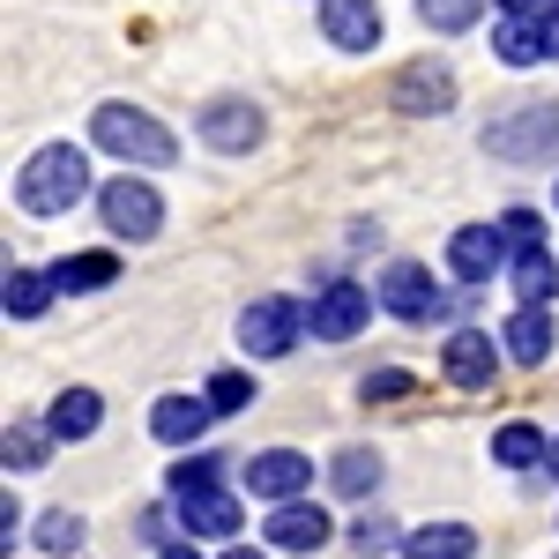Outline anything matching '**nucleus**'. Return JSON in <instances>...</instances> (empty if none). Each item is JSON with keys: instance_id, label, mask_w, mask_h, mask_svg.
<instances>
[{"instance_id": "obj_1", "label": "nucleus", "mask_w": 559, "mask_h": 559, "mask_svg": "<svg viewBox=\"0 0 559 559\" xmlns=\"http://www.w3.org/2000/svg\"><path fill=\"white\" fill-rule=\"evenodd\" d=\"M83 194H90V157L75 142H45L38 157L15 173V202L31 216H60V210H75Z\"/></svg>"}, {"instance_id": "obj_2", "label": "nucleus", "mask_w": 559, "mask_h": 559, "mask_svg": "<svg viewBox=\"0 0 559 559\" xmlns=\"http://www.w3.org/2000/svg\"><path fill=\"white\" fill-rule=\"evenodd\" d=\"M90 142H97V150H112L120 165H142V173H165V165L179 157L173 128H165V120H150L142 105H97V112H90Z\"/></svg>"}, {"instance_id": "obj_3", "label": "nucleus", "mask_w": 559, "mask_h": 559, "mask_svg": "<svg viewBox=\"0 0 559 559\" xmlns=\"http://www.w3.org/2000/svg\"><path fill=\"white\" fill-rule=\"evenodd\" d=\"M485 150L508 157V165L552 157L559 150V105H522V112H508V120H492V128H485Z\"/></svg>"}, {"instance_id": "obj_4", "label": "nucleus", "mask_w": 559, "mask_h": 559, "mask_svg": "<svg viewBox=\"0 0 559 559\" xmlns=\"http://www.w3.org/2000/svg\"><path fill=\"white\" fill-rule=\"evenodd\" d=\"M381 306L395 321H440V313H455V306H471V299H448V292L432 284L426 261H388L381 269Z\"/></svg>"}, {"instance_id": "obj_5", "label": "nucleus", "mask_w": 559, "mask_h": 559, "mask_svg": "<svg viewBox=\"0 0 559 559\" xmlns=\"http://www.w3.org/2000/svg\"><path fill=\"white\" fill-rule=\"evenodd\" d=\"M97 216H105V231L112 239H157V224H165V202H157V187L150 179H105L97 187Z\"/></svg>"}, {"instance_id": "obj_6", "label": "nucleus", "mask_w": 559, "mask_h": 559, "mask_svg": "<svg viewBox=\"0 0 559 559\" xmlns=\"http://www.w3.org/2000/svg\"><path fill=\"white\" fill-rule=\"evenodd\" d=\"M306 336V306L299 299H254L239 313V350L247 358H284Z\"/></svg>"}, {"instance_id": "obj_7", "label": "nucleus", "mask_w": 559, "mask_h": 559, "mask_svg": "<svg viewBox=\"0 0 559 559\" xmlns=\"http://www.w3.org/2000/svg\"><path fill=\"white\" fill-rule=\"evenodd\" d=\"M194 134H202L210 150H224V157H247L261 134H269V120H261L254 97H210L202 120H194Z\"/></svg>"}, {"instance_id": "obj_8", "label": "nucleus", "mask_w": 559, "mask_h": 559, "mask_svg": "<svg viewBox=\"0 0 559 559\" xmlns=\"http://www.w3.org/2000/svg\"><path fill=\"white\" fill-rule=\"evenodd\" d=\"M373 299H381V292H358V284H321V299L306 306V336H321V344H350V336L373 321Z\"/></svg>"}, {"instance_id": "obj_9", "label": "nucleus", "mask_w": 559, "mask_h": 559, "mask_svg": "<svg viewBox=\"0 0 559 559\" xmlns=\"http://www.w3.org/2000/svg\"><path fill=\"white\" fill-rule=\"evenodd\" d=\"M448 269H455L463 284H492L500 269H515V247H508L500 224H463V231L448 239Z\"/></svg>"}, {"instance_id": "obj_10", "label": "nucleus", "mask_w": 559, "mask_h": 559, "mask_svg": "<svg viewBox=\"0 0 559 559\" xmlns=\"http://www.w3.org/2000/svg\"><path fill=\"white\" fill-rule=\"evenodd\" d=\"M247 492H254V500H269V508L306 500V492H313V463H306L299 448H261L254 463H247Z\"/></svg>"}, {"instance_id": "obj_11", "label": "nucleus", "mask_w": 559, "mask_h": 559, "mask_svg": "<svg viewBox=\"0 0 559 559\" xmlns=\"http://www.w3.org/2000/svg\"><path fill=\"white\" fill-rule=\"evenodd\" d=\"M261 537H269L276 552H321V545L336 537V522H329V508H313V500H284V508H269Z\"/></svg>"}, {"instance_id": "obj_12", "label": "nucleus", "mask_w": 559, "mask_h": 559, "mask_svg": "<svg viewBox=\"0 0 559 559\" xmlns=\"http://www.w3.org/2000/svg\"><path fill=\"white\" fill-rule=\"evenodd\" d=\"M173 515L187 537H239V500L224 492V485H202V492H173Z\"/></svg>"}, {"instance_id": "obj_13", "label": "nucleus", "mask_w": 559, "mask_h": 559, "mask_svg": "<svg viewBox=\"0 0 559 559\" xmlns=\"http://www.w3.org/2000/svg\"><path fill=\"white\" fill-rule=\"evenodd\" d=\"M500 350H508V344H492L485 329H455V336H448V350H440V373H448L455 388H492Z\"/></svg>"}, {"instance_id": "obj_14", "label": "nucleus", "mask_w": 559, "mask_h": 559, "mask_svg": "<svg viewBox=\"0 0 559 559\" xmlns=\"http://www.w3.org/2000/svg\"><path fill=\"white\" fill-rule=\"evenodd\" d=\"M448 105H455V75H448L440 60H418V68H403V75H395V112L432 120V112H448Z\"/></svg>"}, {"instance_id": "obj_15", "label": "nucleus", "mask_w": 559, "mask_h": 559, "mask_svg": "<svg viewBox=\"0 0 559 559\" xmlns=\"http://www.w3.org/2000/svg\"><path fill=\"white\" fill-rule=\"evenodd\" d=\"M210 426H216L210 395H157V411H150V432H157L165 448H194Z\"/></svg>"}, {"instance_id": "obj_16", "label": "nucleus", "mask_w": 559, "mask_h": 559, "mask_svg": "<svg viewBox=\"0 0 559 559\" xmlns=\"http://www.w3.org/2000/svg\"><path fill=\"white\" fill-rule=\"evenodd\" d=\"M321 31L336 52H373L381 45V8L373 0H321Z\"/></svg>"}, {"instance_id": "obj_17", "label": "nucleus", "mask_w": 559, "mask_h": 559, "mask_svg": "<svg viewBox=\"0 0 559 559\" xmlns=\"http://www.w3.org/2000/svg\"><path fill=\"white\" fill-rule=\"evenodd\" d=\"M500 344H508L515 366H545L552 344H559V329H552V313H545V306H515V313H508V329H500Z\"/></svg>"}, {"instance_id": "obj_18", "label": "nucleus", "mask_w": 559, "mask_h": 559, "mask_svg": "<svg viewBox=\"0 0 559 559\" xmlns=\"http://www.w3.org/2000/svg\"><path fill=\"white\" fill-rule=\"evenodd\" d=\"M97 418H105V395H97V388H60V395H52V411H45L52 440H90Z\"/></svg>"}, {"instance_id": "obj_19", "label": "nucleus", "mask_w": 559, "mask_h": 559, "mask_svg": "<svg viewBox=\"0 0 559 559\" xmlns=\"http://www.w3.org/2000/svg\"><path fill=\"white\" fill-rule=\"evenodd\" d=\"M381 477H388L381 448H344V455L329 463V492H336V500H366V492H381Z\"/></svg>"}, {"instance_id": "obj_20", "label": "nucleus", "mask_w": 559, "mask_h": 559, "mask_svg": "<svg viewBox=\"0 0 559 559\" xmlns=\"http://www.w3.org/2000/svg\"><path fill=\"white\" fill-rule=\"evenodd\" d=\"M492 463H500V471H545V463H552V440L530 426V418H515V426L492 432Z\"/></svg>"}, {"instance_id": "obj_21", "label": "nucleus", "mask_w": 559, "mask_h": 559, "mask_svg": "<svg viewBox=\"0 0 559 559\" xmlns=\"http://www.w3.org/2000/svg\"><path fill=\"white\" fill-rule=\"evenodd\" d=\"M52 299H60L52 269H8V284H0V306H8V321H38Z\"/></svg>"}, {"instance_id": "obj_22", "label": "nucleus", "mask_w": 559, "mask_h": 559, "mask_svg": "<svg viewBox=\"0 0 559 559\" xmlns=\"http://www.w3.org/2000/svg\"><path fill=\"white\" fill-rule=\"evenodd\" d=\"M477 552V530L471 522H426L403 537V559H471Z\"/></svg>"}, {"instance_id": "obj_23", "label": "nucleus", "mask_w": 559, "mask_h": 559, "mask_svg": "<svg viewBox=\"0 0 559 559\" xmlns=\"http://www.w3.org/2000/svg\"><path fill=\"white\" fill-rule=\"evenodd\" d=\"M52 284L75 299V292H105V284H120V261L105 254V247H90V254H60L52 261Z\"/></svg>"}, {"instance_id": "obj_24", "label": "nucleus", "mask_w": 559, "mask_h": 559, "mask_svg": "<svg viewBox=\"0 0 559 559\" xmlns=\"http://www.w3.org/2000/svg\"><path fill=\"white\" fill-rule=\"evenodd\" d=\"M492 52H500L508 68H537V60H545L537 15H500V23H492Z\"/></svg>"}, {"instance_id": "obj_25", "label": "nucleus", "mask_w": 559, "mask_h": 559, "mask_svg": "<svg viewBox=\"0 0 559 559\" xmlns=\"http://www.w3.org/2000/svg\"><path fill=\"white\" fill-rule=\"evenodd\" d=\"M90 545V522L75 515V508H45L38 515V552L45 559H75Z\"/></svg>"}, {"instance_id": "obj_26", "label": "nucleus", "mask_w": 559, "mask_h": 559, "mask_svg": "<svg viewBox=\"0 0 559 559\" xmlns=\"http://www.w3.org/2000/svg\"><path fill=\"white\" fill-rule=\"evenodd\" d=\"M508 284H515V299H522V306H545V299L559 292V261L545 254V247H530V254H515Z\"/></svg>"}, {"instance_id": "obj_27", "label": "nucleus", "mask_w": 559, "mask_h": 559, "mask_svg": "<svg viewBox=\"0 0 559 559\" xmlns=\"http://www.w3.org/2000/svg\"><path fill=\"white\" fill-rule=\"evenodd\" d=\"M45 455H52V426H8V440H0L8 477H15V471H38Z\"/></svg>"}, {"instance_id": "obj_28", "label": "nucleus", "mask_w": 559, "mask_h": 559, "mask_svg": "<svg viewBox=\"0 0 559 559\" xmlns=\"http://www.w3.org/2000/svg\"><path fill=\"white\" fill-rule=\"evenodd\" d=\"M403 537H411V530H395V522H388L381 508H373V515H358V522H350V552H366V559H381V552H403Z\"/></svg>"}, {"instance_id": "obj_29", "label": "nucleus", "mask_w": 559, "mask_h": 559, "mask_svg": "<svg viewBox=\"0 0 559 559\" xmlns=\"http://www.w3.org/2000/svg\"><path fill=\"white\" fill-rule=\"evenodd\" d=\"M418 15H426L440 38H455V31H477V15H485V0H418Z\"/></svg>"}, {"instance_id": "obj_30", "label": "nucleus", "mask_w": 559, "mask_h": 559, "mask_svg": "<svg viewBox=\"0 0 559 559\" xmlns=\"http://www.w3.org/2000/svg\"><path fill=\"white\" fill-rule=\"evenodd\" d=\"M216 477H224V463H216L210 448H202V455H179V463H173L165 492H202V485H216Z\"/></svg>"}, {"instance_id": "obj_31", "label": "nucleus", "mask_w": 559, "mask_h": 559, "mask_svg": "<svg viewBox=\"0 0 559 559\" xmlns=\"http://www.w3.org/2000/svg\"><path fill=\"white\" fill-rule=\"evenodd\" d=\"M202 395L216 403V418H231V411H247V403H254V381H247V373H210Z\"/></svg>"}, {"instance_id": "obj_32", "label": "nucleus", "mask_w": 559, "mask_h": 559, "mask_svg": "<svg viewBox=\"0 0 559 559\" xmlns=\"http://www.w3.org/2000/svg\"><path fill=\"white\" fill-rule=\"evenodd\" d=\"M500 231H508V247H515V254L545 247V216H537V210H508V216H500Z\"/></svg>"}, {"instance_id": "obj_33", "label": "nucleus", "mask_w": 559, "mask_h": 559, "mask_svg": "<svg viewBox=\"0 0 559 559\" xmlns=\"http://www.w3.org/2000/svg\"><path fill=\"white\" fill-rule=\"evenodd\" d=\"M358 395H366V403H395V395H411V373H403V366H381V373L358 381Z\"/></svg>"}, {"instance_id": "obj_34", "label": "nucleus", "mask_w": 559, "mask_h": 559, "mask_svg": "<svg viewBox=\"0 0 559 559\" xmlns=\"http://www.w3.org/2000/svg\"><path fill=\"white\" fill-rule=\"evenodd\" d=\"M165 522H179V515H173V508H150V515H134V537L165 552Z\"/></svg>"}, {"instance_id": "obj_35", "label": "nucleus", "mask_w": 559, "mask_h": 559, "mask_svg": "<svg viewBox=\"0 0 559 559\" xmlns=\"http://www.w3.org/2000/svg\"><path fill=\"white\" fill-rule=\"evenodd\" d=\"M537 38H545V60H559V0L537 15Z\"/></svg>"}, {"instance_id": "obj_36", "label": "nucleus", "mask_w": 559, "mask_h": 559, "mask_svg": "<svg viewBox=\"0 0 559 559\" xmlns=\"http://www.w3.org/2000/svg\"><path fill=\"white\" fill-rule=\"evenodd\" d=\"M492 8H500V15H545L552 0H492Z\"/></svg>"}, {"instance_id": "obj_37", "label": "nucleus", "mask_w": 559, "mask_h": 559, "mask_svg": "<svg viewBox=\"0 0 559 559\" xmlns=\"http://www.w3.org/2000/svg\"><path fill=\"white\" fill-rule=\"evenodd\" d=\"M157 559H202V552H194V537H187V545H165Z\"/></svg>"}, {"instance_id": "obj_38", "label": "nucleus", "mask_w": 559, "mask_h": 559, "mask_svg": "<svg viewBox=\"0 0 559 559\" xmlns=\"http://www.w3.org/2000/svg\"><path fill=\"white\" fill-rule=\"evenodd\" d=\"M224 559H261V552H254V545H231V552H224Z\"/></svg>"}, {"instance_id": "obj_39", "label": "nucleus", "mask_w": 559, "mask_h": 559, "mask_svg": "<svg viewBox=\"0 0 559 559\" xmlns=\"http://www.w3.org/2000/svg\"><path fill=\"white\" fill-rule=\"evenodd\" d=\"M545 471H552V477H559V440H552V463H545Z\"/></svg>"}, {"instance_id": "obj_40", "label": "nucleus", "mask_w": 559, "mask_h": 559, "mask_svg": "<svg viewBox=\"0 0 559 559\" xmlns=\"http://www.w3.org/2000/svg\"><path fill=\"white\" fill-rule=\"evenodd\" d=\"M552 210H559V187H552Z\"/></svg>"}]
</instances>
